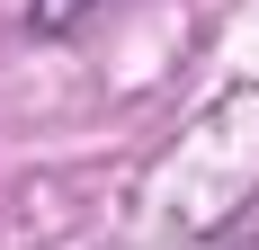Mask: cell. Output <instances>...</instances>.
Masks as SVG:
<instances>
[{"mask_svg":"<svg viewBox=\"0 0 259 250\" xmlns=\"http://www.w3.org/2000/svg\"><path fill=\"white\" fill-rule=\"evenodd\" d=\"M80 9H90V0H36V27H45V36H63Z\"/></svg>","mask_w":259,"mask_h":250,"instance_id":"cell-1","label":"cell"}]
</instances>
